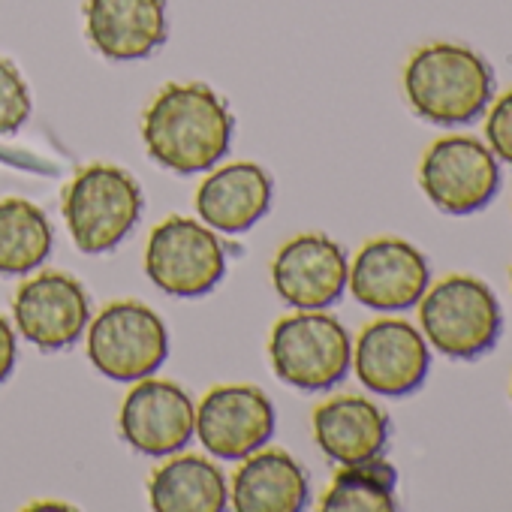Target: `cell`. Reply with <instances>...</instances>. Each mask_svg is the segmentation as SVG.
Masks as SVG:
<instances>
[{
    "instance_id": "6da1fadb",
    "label": "cell",
    "mask_w": 512,
    "mask_h": 512,
    "mask_svg": "<svg viewBox=\"0 0 512 512\" xmlns=\"http://www.w3.org/2000/svg\"><path fill=\"white\" fill-rule=\"evenodd\" d=\"M235 133V118L205 82H169L142 115V142L163 169L196 175L214 169Z\"/></svg>"
},
{
    "instance_id": "7a4b0ae2",
    "label": "cell",
    "mask_w": 512,
    "mask_h": 512,
    "mask_svg": "<svg viewBox=\"0 0 512 512\" xmlns=\"http://www.w3.org/2000/svg\"><path fill=\"white\" fill-rule=\"evenodd\" d=\"M404 94L419 118L437 127H458L476 121L491 106L494 73L467 46L428 43L404 67Z\"/></svg>"
},
{
    "instance_id": "3957f363",
    "label": "cell",
    "mask_w": 512,
    "mask_h": 512,
    "mask_svg": "<svg viewBox=\"0 0 512 512\" xmlns=\"http://www.w3.org/2000/svg\"><path fill=\"white\" fill-rule=\"evenodd\" d=\"M145 196L139 181L112 163H91L64 187L61 211L76 247L88 256L115 250L139 223Z\"/></svg>"
},
{
    "instance_id": "277c9868",
    "label": "cell",
    "mask_w": 512,
    "mask_h": 512,
    "mask_svg": "<svg viewBox=\"0 0 512 512\" xmlns=\"http://www.w3.org/2000/svg\"><path fill=\"white\" fill-rule=\"evenodd\" d=\"M419 323L425 341L458 362L479 359L494 350L503 332V311L494 290L473 275H449L419 299Z\"/></svg>"
},
{
    "instance_id": "5b68a950",
    "label": "cell",
    "mask_w": 512,
    "mask_h": 512,
    "mask_svg": "<svg viewBox=\"0 0 512 512\" xmlns=\"http://www.w3.org/2000/svg\"><path fill=\"white\" fill-rule=\"evenodd\" d=\"M275 374L302 392L338 386L353 365V341L344 323L326 311H299L275 323L269 335Z\"/></svg>"
},
{
    "instance_id": "8992f818",
    "label": "cell",
    "mask_w": 512,
    "mask_h": 512,
    "mask_svg": "<svg viewBox=\"0 0 512 512\" xmlns=\"http://www.w3.org/2000/svg\"><path fill=\"white\" fill-rule=\"evenodd\" d=\"M166 356V323L136 299L109 302L88 326V359L103 377L115 383L154 377Z\"/></svg>"
},
{
    "instance_id": "52a82bcc",
    "label": "cell",
    "mask_w": 512,
    "mask_h": 512,
    "mask_svg": "<svg viewBox=\"0 0 512 512\" xmlns=\"http://www.w3.org/2000/svg\"><path fill=\"white\" fill-rule=\"evenodd\" d=\"M145 275L166 296H205L226 275V247L211 226L196 223L193 217H166L151 229Z\"/></svg>"
},
{
    "instance_id": "ba28073f",
    "label": "cell",
    "mask_w": 512,
    "mask_h": 512,
    "mask_svg": "<svg viewBox=\"0 0 512 512\" xmlns=\"http://www.w3.org/2000/svg\"><path fill=\"white\" fill-rule=\"evenodd\" d=\"M419 187L443 214H476L500 190V160L473 136H443L419 163Z\"/></svg>"
},
{
    "instance_id": "9c48e42d",
    "label": "cell",
    "mask_w": 512,
    "mask_h": 512,
    "mask_svg": "<svg viewBox=\"0 0 512 512\" xmlns=\"http://www.w3.org/2000/svg\"><path fill=\"white\" fill-rule=\"evenodd\" d=\"M193 434L199 437L202 449H208L214 458L241 461L272 440L275 407L269 395L256 386H214L202 395L196 407Z\"/></svg>"
},
{
    "instance_id": "30bf717a",
    "label": "cell",
    "mask_w": 512,
    "mask_h": 512,
    "mask_svg": "<svg viewBox=\"0 0 512 512\" xmlns=\"http://www.w3.org/2000/svg\"><path fill=\"white\" fill-rule=\"evenodd\" d=\"M350 260L323 232H302L284 241L272 260L275 293L296 311H326L347 290Z\"/></svg>"
},
{
    "instance_id": "8fae6325",
    "label": "cell",
    "mask_w": 512,
    "mask_h": 512,
    "mask_svg": "<svg viewBox=\"0 0 512 512\" xmlns=\"http://www.w3.org/2000/svg\"><path fill=\"white\" fill-rule=\"evenodd\" d=\"M13 317L28 344L43 353H61L88 329L91 299L76 278L64 272H40L16 290Z\"/></svg>"
},
{
    "instance_id": "7c38bea8",
    "label": "cell",
    "mask_w": 512,
    "mask_h": 512,
    "mask_svg": "<svg viewBox=\"0 0 512 512\" xmlns=\"http://www.w3.org/2000/svg\"><path fill=\"white\" fill-rule=\"evenodd\" d=\"M353 365L359 383L380 398L413 395L428 371L431 350L419 329L407 320H374L359 332L353 347Z\"/></svg>"
},
{
    "instance_id": "4fadbf2b",
    "label": "cell",
    "mask_w": 512,
    "mask_h": 512,
    "mask_svg": "<svg viewBox=\"0 0 512 512\" xmlns=\"http://www.w3.org/2000/svg\"><path fill=\"white\" fill-rule=\"evenodd\" d=\"M347 287L353 299L371 311H407L419 305L431 287V269L419 247L404 238L368 241L350 266Z\"/></svg>"
},
{
    "instance_id": "5bb4252c",
    "label": "cell",
    "mask_w": 512,
    "mask_h": 512,
    "mask_svg": "<svg viewBox=\"0 0 512 512\" xmlns=\"http://www.w3.org/2000/svg\"><path fill=\"white\" fill-rule=\"evenodd\" d=\"M118 431L139 455H178L193 440L196 404L178 383L151 377L136 380L118 410Z\"/></svg>"
},
{
    "instance_id": "9a60e30c",
    "label": "cell",
    "mask_w": 512,
    "mask_h": 512,
    "mask_svg": "<svg viewBox=\"0 0 512 512\" xmlns=\"http://www.w3.org/2000/svg\"><path fill=\"white\" fill-rule=\"evenodd\" d=\"M85 34L106 61H145L169 37L166 0H88Z\"/></svg>"
},
{
    "instance_id": "2e32d148",
    "label": "cell",
    "mask_w": 512,
    "mask_h": 512,
    "mask_svg": "<svg viewBox=\"0 0 512 512\" xmlns=\"http://www.w3.org/2000/svg\"><path fill=\"white\" fill-rule=\"evenodd\" d=\"M272 175L253 160H238L214 169L196 190V214L205 226L241 235L260 223L272 208Z\"/></svg>"
},
{
    "instance_id": "e0dca14e",
    "label": "cell",
    "mask_w": 512,
    "mask_h": 512,
    "mask_svg": "<svg viewBox=\"0 0 512 512\" xmlns=\"http://www.w3.org/2000/svg\"><path fill=\"white\" fill-rule=\"evenodd\" d=\"M311 425L323 455L338 464L377 458L389 443V416L362 395H335L323 401L314 410Z\"/></svg>"
},
{
    "instance_id": "ac0fdd59",
    "label": "cell",
    "mask_w": 512,
    "mask_h": 512,
    "mask_svg": "<svg viewBox=\"0 0 512 512\" xmlns=\"http://www.w3.org/2000/svg\"><path fill=\"white\" fill-rule=\"evenodd\" d=\"M241 461L229 491L238 512H299L308 506V473L290 452L256 449Z\"/></svg>"
},
{
    "instance_id": "d6986e66",
    "label": "cell",
    "mask_w": 512,
    "mask_h": 512,
    "mask_svg": "<svg viewBox=\"0 0 512 512\" xmlns=\"http://www.w3.org/2000/svg\"><path fill=\"white\" fill-rule=\"evenodd\" d=\"M148 503L157 512H220L229 503V491L214 461L178 455L151 473Z\"/></svg>"
},
{
    "instance_id": "ffe728a7",
    "label": "cell",
    "mask_w": 512,
    "mask_h": 512,
    "mask_svg": "<svg viewBox=\"0 0 512 512\" xmlns=\"http://www.w3.org/2000/svg\"><path fill=\"white\" fill-rule=\"evenodd\" d=\"M55 232L43 208L28 199H0V275H31L52 253Z\"/></svg>"
},
{
    "instance_id": "44dd1931",
    "label": "cell",
    "mask_w": 512,
    "mask_h": 512,
    "mask_svg": "<svg viewBox=\"0 0 512 512\" xmlns=\"http://www.w3.org/2000/svg\"><path fill=\"white\" fill-rule=\"evenodd\" d=\"M398 473L389 461L368 458L356 464H341L332 485L326 488L323 512H395L398 509Z\"/></svg>"
},
{
    "instance_id": "7402d4cb",
    "label": "cell",
    "mask_w": 512,
    "mask_h": 512,
    "mask_svg": "<svg viewBox=\"0 0 512 512\" xmlns=\"http://www.w3.org/2000/svg\"><path fill=\"white\" fill-rule=\"evenodd\" d=\"M31 91L10 58H0V136L19 133L31 118Z\"/></svg>"
},
{
    "instance_id": "603a6c76",
    "label": "cell",
    "mask_w": 512,
    "mask_h": 512,
    "mask_svg": "<svg viewBox=\"0 0 512 512\" xmlns=\"http://www.w3.org/2000/svg\"><path fill=\"white\" fill-rule=\"evenodd\" d=\"M485 112H488V118H485L488 148L494 151L497 160L512 166V88L503 97H497V103Z\"/></svg>"
},
{
    "instance_id": "cb8c5ba5",
    "label": "cell",
    "mask_w": 512,
    "mask_h": 512,
    "mask_svg": "<svg viewBox=\"0 0 512 512\" xmlns=\"http://www.w3.org/2000/svg\"><path fill=\"white\" fill-rule=\"evenodd\" d=\"M13 368H16V332L7 323V317L0 314V386L10 380Z\"/></svg>"
}]
</instances>
